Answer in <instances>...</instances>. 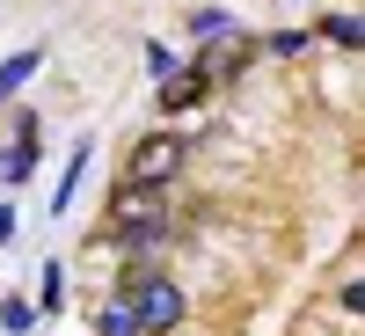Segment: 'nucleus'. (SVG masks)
<instances>
[{"mask_svg": "<svg viewBox=\"0 0 365 336\" xmlns=\"http://www.w3.org/2000/svg\"><path fill=\"white\" fill-rule=\"evenodd\" d=\"M205 96H212V73L205 66H182V73L161 81V110H197Z\"/></svg>", "mask_w": 365, "mask_h": 336, "instance_id": "nucleus-4", "label": "nucleus"}, {"mask_svg": "<svg viewBox=\"0 0 365 336\" xmlns=\"http://www.w3.org/2000/svg\"><path fill=\"white\" fill-rule=\"evenodd\" d=\"M15 234V205H0V241H8Z\"/></svg>", "mask_w": 365, "mask_h": 336, "instance_id": "nucleus-12", "label": "nucleus"}, {"mask_svg": "<svg viewBox=\"0 0 365 336\" xmlns=\"http://www.w3.org/2000/svg\"><path fill=\"white\" fill-rule=\"evenodd\" d=\"M190 29H197V44H227V37H234V22H227L220 8H205V15L190 22Z\"/></svg>", "mask_w": 365, "mask_h": 336, "instance_id": "nucleus-8", "label": "nucleus"}, {"mask_svg": "<svg viewBox=\"0 0 365 336\" xmlns=\"http://www.w3.org/2000/svg\"><path fill=\"white\" fill-rule=\"evenodd\" d=\"M66 300V263H44V307H58Z\"/></svg>", "mask_w": 365, "mask_h": 336, "instance_id": "nucleus-11", "label": "nucleus"}, {"mask_svg": "<svg viewBox=\"0 0 365 336\" xmlns=\"http://www.w3.org/2000/svg\"><path fill=\"white\" fill-rule=\"evenodd\" d=\"M125 307H132V322H139L146 336H168V329H182V285L161 278L154 263H132V278H125Z\"/></svg>", "mask_w": 365, "mask_h": 336, "instance_id": "nucleus-2", "label": "nucleus"}, {"mask_svg": "<svg viewBox=\"0 0 365 336\" xmlns=\"http://www.w3.org/2000/svg\"><path fill=\"white\" fill-rule=\"evenodd\" d=\"M81 168H88V146H73L66 175H58V198H51V212H66V205H73V190H81Z\"/></svg>", "mask_w": 365, "mask_h": 336, "instance_id": "nucleus-7", "label": "nucleus"}, {"mask_svg": "<svg viewBox=\"0 0 365 336\" xmlns=\"http://www.w3.org/2000/svg\"><path fill=\"white\" fill-rule=\"evenodd\" d=\"M0 329H8V336H29V329H37V307H29L22 292H15V300H0Z\"/></svg>", "mask_w": 365, "mask_h": 336, "instance_id": "nucleus-6", "label": "nucleus"}, {"mask_svg": "<svg viewBox=\"0 0 365 336\" xmlns=\"http://www.w3.org/2000/svg\"><path fill=\"white\" fill-rule=\"evenodd\" d=\"M37 66H44V51H15V58H0V103H15V88L37 73Z\"/></svg>", "mask_w": 365, "mask_h": 336, "instance_id": "nucleus-5", "label": "nucleus"}, {"mask_svg": "<svg viewBox=\"0 0 365 336\" xmlns=\"http://www.w3.org/2000/svg\"><path fill=\"white\" fill-rule=\"evenodd\" d=\"M103 336H139V322H132V307H125V292L103 307Z\"/></svg>", "mask_w": 365, "mask_h": 336, "instance_id": "nucleus-9", "label": "nucleus"}, {"mask_svg": "<svg viewBox=\"0 0 365 336\" xmlns=\"http://www.w3.org/2000/svg\"><path fill=\"white\" fill-rule=\"evenodd\" d=\"M322 37L351 51V44H358V15H329V22H322Z\"/></svg>", "mask_w": 365, "mask_h": 336, "instance_id": "nucleus-10", "label": "nucleus"}, {"mask_svg": "<svg viewBox=\"0 0 365 336\" xmlns=\"http://www.w3.org/2000/svg\"><path fill=\"white\" fill-rule=\"evenodd\" d=\"M182 161H190V146H182L175 132H154V139H139V146H132L125 183H132V190H161V183L182 175Z\"/></svg>", "mask_w": 365, "mask_h": 336, "instance_id": "nucleus-3", "label": "nucleus"}, {"mask_svg": "<svg viewBox=\"0 0 365 336\" xmlns=\"http://www.w3.org/2000/svg\"><path fill=\"white\" fill-rule=\"evenodd\" d=\"M110 234L132 249V263H154V249L175 234V220H168V205H161V190H117V212H110Z\"/></svg>", "mask_w": 365, "mask_h": 336, "instance_id": "nucleus-1", "label": "nucleus"}]
</instances>
